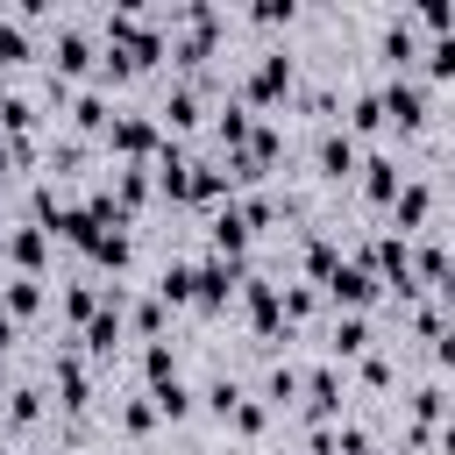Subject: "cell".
Masks as SVG:
<instances>
[{
  "label": "cell",
  "mask_w": 455,
  "mask_h": 455,
  "mask_svg": "<svg viewBox=\"0 0 455 455\" xmlns=\"http://www.w3.org/2000/svg\"><path fill=\"white\" fill-rule=\"evenodd\" d=\"M377 107H384V121H398V128H419V121H427V85H419L412 71H398V78L377 92Z\"/></svg>",
  "instance_id": "6da1fadb"
},
{
  "label": "cell",
  "mask_w": 455,
  "mask_h": 455,
  "mask_svg": "<svg viewBox=\"0 0 455 455\" xmlns=\"http://www.w3.org/2000/svg\"><path fill=\"white\" fill-rule=\"evenodd\" d=\"M235 284H242V263H220V256H206V263L192 270V299H199L206 313H220V306L235 299Z\"/></svg>",
  "instance_id": "7a4b0ae2"
},
{
  "label": "cell",
  "mask_w": 455,
  "mask_h": 455,
  "mask_svg": "<svg viewBox=\"0 0 455 455\" xmlns=\"http://www.w3.org/2000/svg\"><path fill=\"white\" fill-rule=\"evenodd\" d=\"M107 142H114L128 164H142V156H156V121H149V114H114V121H107Z\"/></svg>",
  "instance_id": "3957f363"
},
{
  "label": "cell",
  "mask_w": 455,
  "mask_h": 455,
  "mask_svg": "<svg viewBox=\"0 0 455 455\" xmlns=\"http://www.w3.org/2000/svg\"><path fill=\"white\" fill-rule=\"evenodd\" d=\"M50 64H57V85H64V78H78V71L92 64V36H85L78 21H64V28H57V43H50Z\"/></svg>",
  "instance_id": "277c9868"
},
{
  "label": "cell",
  "mask_w": 455,
  "mask_h": 455,
  "mask_svg": "<svg viewBox=\"0 0 455 455\" xmlns=\"http://www.w3.org/2000/svg\"><path fill=\"white\" fill-rule=\"evenodd\" d=\"M284 85H291V57H284V50H263V57H256V71H249V85H242V100H256V107H263V100H277Z\"/></svg>",
  "instance_id": "5b68a950"
},
{
  "label": "cell",
  "mask_w": 455,
  "mask_h": 455,
  "mask_svg": "<svg viewBox=\"0 0 455 455\" xmlns=\"http://www.w3.org/2000/svg\"><path fill=\"white\" fill-rule=\"evenodd\" d=\"M320 284H327V299H334V306H370V299H377V277H370L363 263H334Z\"/></svg>",
  "instance_id": "8992f818"
},
{
  "label": "cell",
  "mask_w": 455,
  "mask_h": 455,
  "mask_svg": "<svg viewBox=\"0 0 455 455\" xmlns=\"http://www.w3.org/2000/svg\"><path fill=\"white\" fill-rule=\"evenodd\" d=\"M206 235H213V256H220V263H242V249H249V220H242V206H235V199L213 213V228H206Z\"/></svg>",
  "instance_id": "52a82bcc"
},
{
  "label": "cell",
  "mask_w": 455,
  "mask_h": 455,
  "mask_svg": "<svg viewBox=\"0 0 455 455\" xmlns=\"http://www.w3.org/2000/svg\"><path fill=\"white\" fill-rule=\"evenodd\" d=\"M299 391H306V412H313V419H334V412H341V377H334V370L299 377Z\"/></svg>",
  "instance_id": "ba28073f"
},
{
  "label": "cell",
  "mask_w": 455,
  "mask_h": 455,
  "mask_svg": "<svg viewBox=\"0 0 455 455\" xmlns=\"http://www.w3.org/2000/svg\"><path fill=\"white\" fill-rule=\"evenodd\" d=\"M355 171V135L348 128H327L320 135V178H348Z\"/></svg>",
  "instance_id": "9c48e42d"
},
{
  "label": "cell",
  "mask_w": 455,
  "mask_h": 455,
  "mask_svg": "<svg viewBox=\"0 0 455 455\" xmlns=\"http://www.w3.org/2000/svg\"><path fill=\"white\" fill-rule=\"evenodd\" d=\"M355 171H363V192H370V206H391V199H398V185H405L391 156H370V164H355Z\"/></svg>",
  "instance_id": "30bf717a"
},
{
  "label": "cell",
  "mask_w": 455,
  "mask_h": 455,
  "mask_svg": "<svg viewBox=\"0 0 455 455\" xmlns=\"http://www.w3.org/2000/svg\"><path fill=\"white\" fill-rule=\"evenodd\" d=\"M0 242H7V256L21 263V277L43 270V256H50V235H43V228H14V235H0Z\"/></svg>",
  "instance_id": "8fae6325"
},
{
  "label": "cell",
  "mask_w": 455,
  "mask_h": 455,
  "mask_svg": "<svg viewBox=\"0 0 455 455\" xmlns=\"http://www.w3.org/2000/svg\"><path fill=\"white\" fill-rule=\"evenodd\" d=\"M36 306H43V284H36V277H14V284L0 291V313H7V320H28Z\"/></svg>",
  "instance_id": "7c38bea8"
},
{
  "label": "cell",
  "mask_w": 455,
  "mask_h": 455,
  "mask_svg": "<svg viewBox=\"0 0 455 455\" xmlns=\"http://www.w3.org/2000/svg\"><path fill=\"white\" fill-rule=\"evenodd\" d=\"M107 199H114V206H142V199H149V178H142V164H121Z\"/></svg>",
  "instance_id": "4fadbf2b"
},
{
  "label": "cell",
  "mask_w": 455,
  "mask_h": 455,
  "mask_svg": "<svg viewBox=\"0 0 455 455\" xmlns=\"http://www.w3.org/2000/svg\"><path fill=\"white\" fill-rule=\"evenodd\" d=\"M107 121H114V114H107V100H100V92H78V100H71V128H85V135H100Z\"/></svg>",
  "instance_id": "5bb4252c"
},
{
  "label": "cell",
  "mask_w": 455,
  "mask_h": 455,
  "mask_svg": "<svg viewBox=\"0 0 455 455\" xmlns=\"http://www.w3.org/2000/svg\"><path fill=\"white\" fill-rule=\"evenodd\" d=\"M427 199H434L427 185H398V235H412V228L427 220Z\"/></svg>",
  "instance_id": "9a60e30c"
},
{
  "label": "cell",
  "mask_w": 455,
  "mask_h": 455,
  "mask_svg": "<svg viewBox=\"0 0 455 455\" xmlns=\"http://www.w3.org/2000/svg\"><path fill=\"white\" fill-rule=\"evenodd\" d=\"M185 299H192V263H171L156 277V306H185Z\"/></svg>",
  "instance_id": "2e32d148"
},
{
  "label": "cell",
  "mask_w": 455,
  "mask_h": 455,
  "mask_svg": "<svg viewBox=\"0 0 455 455\" xmlns=\"http://www.w3.org/2000/svg\"><path fill=\"white\" fill-rule=\"evenodd\" d=\"M57 391H64V405H85L92 384H85V363L78 355H57Z\"/></svg>",
  "instance_id": "e0dca14e"
},
{
  "label": "cell",
  "mask_w": 455,
  "mask_h": 455,
  "mask_svg": "<svg viewBox=\"0 0 455 455\" xmlns=\"http://www.w3.org/2000/svg\"><path fill=\"white\" fill-rule=\"evenodd\" d=\"M164 121H171V128H192V121H199V92H192V85H171V100H164Z\"/></svg>",
  "instance_id": "ac0fdd59"
},
{
  "label": "cell",
  "mask_w": 455,
  "mask_h": 455,
  "mask_svg": "<svg viewBox=\"0 0 455 455\" xmlns=\"http://www.w3.org/2000/svg\"><path fill=\"white\" fill-rule=\"evenodd\" d=\"M0 128H7V135H14V142H21V135H28V128H36V107H28V100H21V92H7V100H0Z\"/></svg>",
  "instance_id": "d6986e66"
},
{
  "label": "cell",
  "mask_w": 455,
  "mask_h": 455,
  "mask_svg": "<svg viewBox=\"0 0 455 455\" xmlns=\"http://www.w3.org/2000/svg\"><path fill=\"white\" fill-rule=\"evenodd\" d=\"M327 348H334V355H363V348H370V327L348 313V320H334V341H327Z\"/></svg>",
  "instance_id": "ffe728a7"
},
{
  "label": "cell",
  "mask_w": 455,
  "mask_h": 455,
  "mask_svg": "<svg viewBox=\"0 0 455 455\" xmlns=\"http://www.w3.org/2000/svg\"><path fill=\"white\" fill-rule=\"evenodd\" d=\"M370 128H384V107H377V92H355V107H348V135H370Z\"/></svg>",
  "instance_id": "44dd1931"
},
{
  "label": "cell",
  "mask_w": 455,
  "mask_h": 455,
  "mask_svg": "<svg viewBox=\"0 0 455 455\" xmlns=\"http://www.w3.org/2000/svg\"><path fill=\"white\" fill-rule=\"evenodd\" d=\"M21 57H28V28L14 14H0V64H21Z\"/></svg>",
  "instance_id": "7402d4cb"
},
{
  "label": "cell",
  "mask_w": 455,
  "mask_h": 455,
  "mask_svg": "<svg viewBox=\"0 0 455 455\" xmlns=\"http://www.w3.org/2000/svg\"><path fill=\"white\" fill-rule=\"evenodd\" d=\"M36 412H43V391H14L7 398V427H36Z\"/></svg>",
  "instance_id": "603a6c76"
},
{
  "label": "cell",
  "mask_w": 455,
  "mask_h": 455,
  "mask_svg": "<svg viewBox=\"0 0 455 455\" xmlns=\"http://www.w3.org/2000/svg\"><path fill=\"white\" fill-rule=\"evenodd\" d=\"M270 398H277V405H291V398H299V370H291V363H277V370H270Z\"/></svg>",
  "instance_id": "cb8c5ba5"
},
{
  "label": "cell",
  "mask_w": 455,
  "mask_h": 455,
  "mask_svg": "<svg viewBox=\"0 0 455 455\" xmlns=\"http://www.w3.org/2000/svg\"><path fill=\"white\" fill-rule=\"evenodd\" d=\"M149 419H156L149 398H128V405H121V427H128V434H149Z\"/></svg>",
  "instance_id": "d4e9b609"
},
{
  "label": "cell",
  "mask_w": 455,
  "mask_h": 455,
  "mask_svg": "<svg viewBox=\"0 0 455 455\" xmlns=\"http://www.w3.org/2000/svg\"><path fill=\"white\" fill-rule=\"evenodd\" d=\"M228 419H235L242 434H263V405H256V398H235V412H228Z\"/></svg>",
  "instance_id": "484cf974"
},
{
  "label": "cell",
  "mask_w": 455,
  "mask_h": 455,
  "mask_svg": "<svg viewBox=\"0 0 455 455\" xmlns=\"http://www.w3.org/2000/svg\"><path fill=\"white\" fill-rule=\"evenodd\" d=\"M149 377H156V384H164V377H178V355H171V348H164V341H156V348H149Z\"/></svg>",
  "instance_id": "4316f807"
},
{
  "label": "cell",
  "mask_w": 455,
  "mask_h": 455,
  "mask_svg": "<svg viewBox=\"0 0 455 455\" xmlns=\"http://www.w3.org/2000/svg\"><path fill=\"white\" fill-rule=\"evenodd\" d=\"M235 398H242V391H235V384H228V377H220V384H213V391H206V405H213V412H220V419H228V412H235Z\"/></svg>",
  "instance_id": "83f0119b"
},
{
  "label": "cell",
  "mask_w": 455,
  "mask_h": 455,
  "mask_svg": "<svg viewBox=\"0 0 455 455\" xmlns=\"http://www.w3.org/2000/svg\"><path fill=\"white\" fill-rule=\"evenodd\" d=\"M7 341H14V320H7V313H0V348H7Z\"/></svg>",
  "instance_id": "f1b7e54d"
},
{
  "label": "cell",
  "mask_w": 455,
  "mask_h": 455,
  "mask_svg": "<svg viewBox=\"0 0 455 455\" xmlns=\"http://www.w3.org/2000/svg\"><path fill=\"white\" fill-rule=\"evenodd\" d=\"M0 178H7V142H0Z\"/></svg>",
  "instance_id": "f546056e"
},
{
  "label": "cell",
  "mask_w": 455,
  "mask_h": 455,
  "mask_svg": "<svg viewBox=\"0 0 455 455\" xmlns=\"http://www.w3.org/2000/svg\"><path fill=\"white\" fill-rule=\"evenodd\" d=\"M0 455H7V448H0Z\"/></svg>",
  "instance_id": "4dcf8cb0"
}]
</instances>
